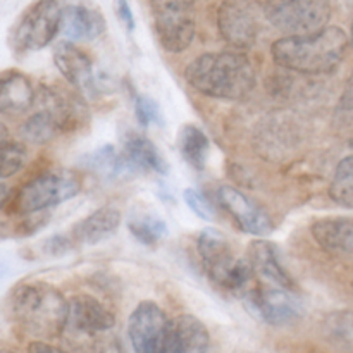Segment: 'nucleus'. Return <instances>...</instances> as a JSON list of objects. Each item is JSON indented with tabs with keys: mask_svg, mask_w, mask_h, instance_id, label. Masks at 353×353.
<instances>
[{
	"mask_svg": "<svg viewBox=\"0 0 353 353\" xmlns=\"http://www.w3.org/2000/svg\"><path fill=\"white\" fill-rule=\"evenodd\" d=\"M350 43H352V47H353V23H352V37H350Z\"/></svg>",
	"mask_w": 353,
	"mask_h": 353,
	"instance_id": "36",
	"label": "nucleus"
},
{
	"mask_svg": "<svg viewBox=\"0 0 353 353\" xmlns=\"http://www.w3.org/2000/svg\"><path fill=\"white\" fill-rule=\"evenodd\" d=\"M217 199H219L221 207L230 214L231 219L245 233L254 234V236H265L274 230L269 214L240 190L233 186H221L217 190Z\"/></svg>",
	"mask_w": 353,
	"mask_h": 353,
	"instance_id": "14",
	"label": "nucleus"
},
{
	"mask_svg": "<svg viewBox=\"0 0 353 353\" xmlns=\"http://www.w3.org/2000/svg\"><path fill=\"white\" fill-rule=\"evenodd\" d=\"M185 202L200 219L203 221H214L216 219V210H214L212 203L205 199L200 192L196 190L188 188L185 190Z\"/></svg>",
	"mask_w": 353,
	"mask_h": 353,
	"instance_id": "31",
	"label": "nucleus"
},
{
	"mask_svg": "<svg viewBox=\"0 0 353 353\" xmlns=\"http://www.w3.org/2000/svg\"><path fill=\"white\" fill-rule=\"evenodd\" d=\"M62 28V9L57 0H37L24 10L10 34V45L17 54L41 50Z\"/></svg>",
	"mask_w": 353,
	"mask_h": 353,
	"instance_id": "9",
	"label": "nucleus"
},
{
	"mask_svg": "<svg viewBox=\"0 0 353 353\" xmlns=\"http://www.w3.org/2000/svg\"><path fill=\"white\" fill-rule=\"evenodd\" d=\"M330 196L333 202L345 209H353V155H348L334 169L333 181L330 186Z\"/></svg>",
	"mask_w": 353,
	"mask_h": 353,
	"instance_id": "27",
	"label": "nucleus"
},
{
	"mask_svg": "<svg viewBox=\"0 0 353 353\" xmlns=\"http://www.w3.org/2000/svg\"><path fill=\"white\" fill-rule=\"evenodd\" d=\"M37 100L30 79L17 71L3 72L2 90H0V109L3 114H17L30 109Z\"/></svg>",
	"mask_w": 353,
	"mask_h": 353,
	"instance_id": "22",
	"label": "nucleus"
},
{
	"mask_svg": "<svg viewBox=\"0 0 353 353\" xmlns=\"http://www.w3.org/2000/svg\"><path fill=\"white\" fill-rule=\"evenodd\" d=\"M128 230L140 243L152 247L168 234V224L154 214H133L128 219Z\"/></svg>",
	"mask_w": 353,
	"mask_h": 353,
	"instance_id": "26",
	"label": "nucleus"
},
{
	"mask_svg": "<svg viewBox=\"0 0 353 353\" xmlns=\"http://www.w3.org/2000/svg\"><path fill=\"white\" fill-rule=\"evenodd\" d=\"M117 10H119V16L121 19H123V23H126V26L130 28V30H133L134 19L133 14H131L130 6H128V0H119V2H117Z\"/></svg>",
	"mask_w": 353,
	"mask_h": 353,
	"instance_id": "33",
	"label": "nucleus"
},
{
	"mask_svg": "<svg viewBox=\"0 0 353 353\" xmlns=\"http://www.w3.org/2000/svg\"><path fill=\"white\" fill-rule=\"evenodd\" d=\"M314 240L336 257H353V217L319 219L310 226Z\"/></svg>",
	"mask_w": 353,
	"mask_h": 353,
	"instance_id": "17",
	"label": "nucleus"
},
{
	"mask_svg": "<svg viewBox=\"0 0 353 353\" xmlns=\"http://www.w3.org/2000/svg\"><path fill=\"white\" fill-rule=\"evenodd\" d=\"M247 307L252 314L271 326L292 324L302 316V305L293 295V290L268 286L255 288L247 295Z\"/></svg>",
	"mask_w": 353,
	"mask_h": 353,
	"instance_id": "12",
	"label": "nucleus"
},
{
	"mask_svg": "<svg viewBox=\"0 0 353 353\" xmlns=\"http://www.w3.org/2000/svg\"><path fill=\"white\" fill-rule=\"evenodd\" d=\"M28 350L33 352H61L62 348L55 347V345H47L45 340H34L33 343L28 345Z\"/></svg>",
	"mask_w": 353,
	"mask_h": 353,
	"instance_id": "34",
	"label": "nucleus"
},
{
	"mask_svg": "<svg viewBox=\"0 0 353 353\" xmlns=\"http://www.w3.org/2000/svg\"><path fill=\"white\" fill-rule=\"evenodd\" d=\"M61 133L59 130L57 121L52 117V114L48 110L41 109L38 112H34L33 116L28 117L23 124H21L19 134L24 141L34 145H45L50 140H54L57 134Z\"/></svg>",
	"mask_w": 353,
	"mask_h": 353,
	"instance_id": "25",
	"label": "nucleus"
},
{
	"mask_svg": "<svg viewBox=\"0 0 353 353\" xmlns=\"http://www.w3.org/2000/svg\"><path fill=\"white\" fill-rule=\"evenodd\" d=\"M350 37L338 26L303 37H285L272 43V59L281 68L300 74H326L343 61Z\"/></svg>",
	"mask_w": 353,
	"mask_h": 353,
	"instance_id": "3",
	"label": "nucleus"
},
{
	"mask_svg": "<svg viewBox=\"0 0 353 353\" xmlns=\"http://www.w3.org/2000/svg\"><path fill=\"white\" fill-rule=\"evenodd\" d=\"M134 114L141 126H150L152 123H161V110L152 99L143 95H134Z\"/></svg>",
	"mask_w": 353,
	"mask_h": 353,
	"instance_id": "30",
	"label": "nucleus"
},
{
	"mask_svg": "<svg viewBox=\"0 0 353 353\" xmlns=\"http://www.w3.org/2000/svg\"><path fill=\"white\" fill-rule=\"evenodd\" d=\"M62 31L71 41H90L105 31V19L95 9L68 6L62 9Z\"/></svg>",
	"mask_w": 353,
	"mask_h": 353,
	"instance_id": "20",
	"label": "nucleus"
},
{
	"mask_svg": "<svg viewBox=\"0 0 353 353\" xmlns=\"http://www.w3.org/2000/svg\"><path fill=\"white\" fill-rule=\"evenodd\" d=\"M38 100L41 109L48 110L57 121L61 133H71L88 123L90 112L85 100L65 86H43Z\"/></svg>",
	"mask_w": 353,
	"mask_h": 353,
	"instance_id": "13",
	"label": "nucleus"
},
{
	"mask_svg": "<svg viewBox=\"0 0 353 353\" xmlns=\"http://www.w3.org/2000/svg\"><path fill=\"white\" fill-rule=\"evenodd\" d=\"M121 224V212L116 207H100L88 217L72 226L71 238L79 245H97L107 240L117 231Z\"/></svg>",
	"mask_w": 353,
	"mask_h": 353,
	"instance_id": "19",
	"label": "nucleus"
},
{
	"mask_svg": "<svg viewBox=\"0 0 353 353\" xmlns=\"http://www.w3.org/2000/svg\"><path fill=\"white\" fill-rule=\"evenodd\" d=\"M178 148L181 152L183 159L192 168L199 169V171L205 168L210 143L207 134L199 126L186 124V126L181 128L178 134Z\"/></svg>",
	"mask_w": 353,
	"mask_h": 353,
	"instance_id": "23",
	"label": "nucleus"
},
{
	"mask_svg": "<svg viewBox=\"0 0 353 353\" xmlns=\"http://www.w3.org/2000/svg\"><path fill=\"white\" fill-rule=\"evenodd\" d=\"M81 192V179L76 172L55 169L28 181L12 199L17 214L31 216L50 207L61 205Z\"/></svg>",
	"mask_w": 353,
	"mask_h": 353,
	"instance_id": "5",
	"label": "nucleus"
},
{
	"mask_svg": "<svg viewBox=\"0 0 353 353\" xmlns=\"http://www.w3.org/2000/svg\"><path fill=\"white\" fill-rule=\"evenodd\" d=\"M9 307L14 323L34 340L54 341L64 334L69 302L55 286L23 283L10 293Z\"/></svg>",
	"mask_w": 353,
	"mask_h": 353,
	"instance_id": "2",
	"label": "nucleus"
},
{
	"mask_svg": "<svg viewBox=\"0 0 353 353\" xmlns=\"http://www.w3.org/2000/svg\"><path fill=\"white\" fill-rule=\"evenodd\" d=\"M168 317L155 302L145 300L137 305L128 319V338L138 353H162Z\"/></svg>",
	"mask_w": 353,
	"mask_h": 353,
	"instance_id": "11",
	"label": "nucleus"
},
{
	"mask_svg": "<svg viewBox=\"0 0 353 353\" xmlns=\"http://www.w3.org/2000/svg\"><path fill=\"white\" fill-rule=\"evenodd\" d=\"M85 164L93 172L105 176V178H117V176H123L124 172H133L124 155L119 154L112 145H103L99 150L92 152L85 159Z\"/></svg>",
	"mask_w": 353,
	"mask_h": 353,
	"instance_id": "24",
	"label": "nucleus"
},
{
	"mask_svg": "<svg viewBox=\"0 0 353 353\" xmlns=\"http://www.w3.org/2000/svg\"><path fill=\"white\" fill-rule=\"evenodd\" d=\"M326 330L330 331L331 340L350 343V341H353V316H350V314H334V316H330Z\"/></svg>",
	"mask_w": 353,
	"mask_h": 353,
	"instance_id": "29",
	"label": "nucleus"
},
{
	"mask_svg": "<svg viewBox=\"0 0 353 353\" xmlns=\"http://www.w3.org/2000/svg\"><path fill=\"white\" fill-rule=\"evenodd\" d=\"M196 248L205 274L221 288L236 292L254 276V268L248 257H238L230 241L217 231L203 230L196 241Z\"/></svg>",
	"mask_w": 353,
	"mask_h": 353,
	"instance_id": "4",
	"label": "nucleus"
},
{
	"mask_svg": "<svg viewBox=\"0 0 353 353\" xmlns=\"http://www.w3.org/2000/svg\"><path fill=\"white\" fill-rule=\"evenodd\" d=\"M265 21V6L259 0H224L217 10L221 37L238 50L254 47Z\"/></svg>",
	"mask_w": 353,
	"mask_h": 353,
	"instance_id": "8",
	"label": "nucleus"
},
{
	"mask_svg": "<svg viewBox=\"0 0 353 353\" xmlns=\"http://www.w3.org/2000/svg\"><path fill=\"white\" fill-rule=\"evenodd\" d=\"M26 161V148L23 143L2 140V178L7 179L19 172Z\"/></svg>",
	"mask_w": 353,
	"mask_h": 353,
	"instance_id": "28",
	"label": "nucleus"
},
{
	"mask_svg": "<svg viewBox=\"0 0 353 353\" xmlns=\"http://www.w3.org/2000/svg\"><path fill=\"white\" fill-rule=\"evenodd\" d=\"M123 155L131 171H150L155 174H165L168 164L159 154L155 145L140 133H130L124 137Z\"/></svg>",
	"mask_w": 353,
	"mask_h": 353,
	"instance_id": "21",
	"label": "nucleus"
},
{
	"mask_svg": "<svg viewBox=\"0 0 353 353\" xmlns=\"http://www.w3.org/2000/svg\"><path fill=\"white\" fill-rule=\"evenodd\" d=\"M340 109L345 110V112H352L353 110V72L348 78L347 85H345L343 95L340 99Z\"/></svg>",
	"mask_w": 353,
	"mask_h": 353,
	"instance_id": "32",
	"label": "nucleus"
},
{
	"mask_svg": "<svg viewBox=\"0 0 353 353\" xmlns=\"http://www.w3.org/2000/svg\"><path fill=\"white\" fill-rule=\"evenodd\" d=\"M248 261H250L254 272H257L264 281L269 285L279 286V288L295 290V281L292 274L286 271L279 259L278 248L268 240H255L252 241L248 248Z\"/></svg>",
	"mask_w": 353,
	"mask_h": 353,
	"instance_id": "18",
	"label": "nucleus"
},
{
	"mask_svg": "<svg viewBox=\"0 0 353 353\" xmlns=\"http://www.w3.org/2000/svg\"><path fill=\"white\" fill-rule=\"evenodd\" d=\"M185 79L207 97L241 100L254 92L255 69L248 55L236 48L200 55L185 69Z\"/></svg>",
	"mask_w": 353,
	"mask_h": 353,
	"instance_id": "1",
	"label": "nucleus"
},
{
	"mask_svg": "<svg viewBox=\"0 0 353 353\" xmlns=\"http://www.w3.org/2000/svg\"><path fill=\"white\" fill-rule=\"evenodd\" d=\"M265 16L286 37H303L324 30L330 23V0H268Z\"/></svg>",
	"mask_w": 353,
	"mask_h": 353,
	"instance_id": "6",
	"label": "nucleus"
},
{
	"mask_svg": "<svg viewBox=\"0 0 353 353\" xmlns=\"http://www.w3.org/2000/svg\"><path fill=\"white\" fill-rule=\"evenodd\" d=\"M210 334L193 316H178L168 323L162 353H193L209 350Z\"/></svg>",
	"mask_w": 353,
	"mask_h": 353,
	"instance_id": "16",
	"label": "nucleus"
},
{
	"mask_svg": "<svg viewBox=\"0 0 353 353\" xmlns=\"http://www.w3.org/2000/svg\"><path fill=\"white\" fill-rule=\"evenodd\" d=\"M116 326L114 314L90 295H79L69 300V314L65 330L62 336H68L71 341H78L79 348L83 343H92L97 347V341H105L107 334Z\"/></svg>",
	"mask_w": 353,
	"mask_h": 353,
	"instance_id": "10",
	"label": "nucleus"
},
{
	"mask_svg": "<svg viewBox=\"0 0 353 353\" xmlns=\"http://www.w3.org/2000/svg\"><path fill=\"white\" fill-rule=\"evenodd\" d=\"M54 62L61 74L81 93L95 92L93 62L86 52L76 47L71 40L61 41L54 50Z\"/></svg>",
	"mask_w": 353,
	"mask_h": 353,
	"instance_id": "15",
	"label": "nucleus"
},
{
	"mask_svg": "<svg viewBox=\"0 0 353 353\" xmlns=\"http://www.w3.org/2000/svg\"><path fill=\"white\" fill-rule=\"evenodd\" d=\"M150 7L162 47L171 54L186 50L196 33L195 0H150Z\"/></svg>",
	"mask_w": 353,
	"mask_h": 353,
	"instance_id": "7",
	"label": "nucleus"
},
{
	"mask_svg": "<svg viewBox=\"0 0 353 353\" xmlns=\"http://www.w3.org/2000/svg\"><path fill=\"white\" fill-rule=\"evenodd\" d=\"M341 2H343V3H345V6L352 7V9H353V0H341Z\"/></svg>",
	"mask_w": 353,
	"mask_h": 353,
	"instance_id": "35",
	"label": "nucleus"
}]
</instances>
